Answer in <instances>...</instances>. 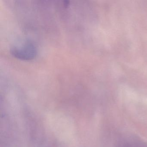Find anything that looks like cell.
<instances>
[{"mask_svg":"<svg viewBox=\"0 0 147 147\" xmlns=\"http://www.w3.org/2000/svg\"><path fill=\"white\" fill-rule=\"evenodd\" d=\"M11 52L18 59L30 60L33 59L36 55V48L32 42L27 41L20 47H13Z\"/></svg>","mask_w":147,"mask_h":147,"instance_id":"1","label":"cell"}]
</instances>
